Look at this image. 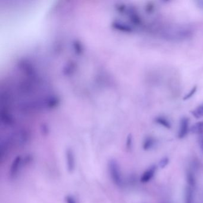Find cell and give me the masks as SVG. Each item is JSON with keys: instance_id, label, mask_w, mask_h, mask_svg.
I'll return each instance as SVG.
<instances>
[{"instance_id": "obj_1", "label": "cell", "mask_w": 203, "mask_h": 203, "mask_svg": "<svg viewBox=\"0 0 203 203\" xmlns=\"http://www.w3.org/2000/svg\"><path fill=\"white\" fill-rule=\"evenodd\" d=\"M192 32L191 29L189 28L185 27L169 29L163 33L164 38L172 40L187 39L192 35Z\"/></svg>"}, {"instance_id": "obj_2", "label": "cell", "mask_w": 203, "mask_h": 203, "mask_svg": "<svg viewBox=\"0 0 203 203\" xmlns=\"http://www.w3.org/2000/svg\"><path fill=\"white\" fill-rule=\"evenodd\" d=\"M110 175L115 184L120 186L123 184V179L122 177V174L119 167V165L116 162L111 161L110 163Z\"/></svg>"}, {"instance_id": "obj_3", "label": "cell", "mask_w": 203, "mask_h": 203, "mask_svg": "<svg viewBox=\"0 0 203 203\" xmlns=\"http://www.w3.org/2000/svg\"><path fill=\"white\" fill-rule=\"evenodd\" d=\"M189 119L187 117H182L180 120L179 127L178 132V138L182 140L187 136L190 130Z\"/></svg>"}, {"instance_id": "obj_4", "label": "cell", "mask_w": 203, "mask_h": 203, "mask_svg": "<svg viewBox=\"0 0 203 203\" xmlns=\"http://www.w3.org/2000/svg\"><path fill=\"white\" fill-rule=\"evenodd\" d=\"M157 171L156 165H152L145 171L142 173L140 178V181L142 184H147L149 182L154 176Z\"/></svg>"}, {"instance_id": "obj_5", "label": "cell", "mask_w": 203, "mask_h": 203, "mask_svg": "<svg viewBox=\"0 0 203 203\" xmlns=\"http://www.w3.org/2000/svg\"><path fill=\"white\" fill-rule=\"evenodd\" d=\"M186 180L187 182L188 187L191 188L195 190L197 185V181L195 178V174L194 172L190 170L188 171L186 174Z\"/></svg>"}, {"instance_id": "obj_6", "label": "cell", "mask_w": 203, "mask_h": 203, "mask_svg": "<svg viewBox=\"0 0 203 203\" xmlns=\"http://www.w3.org/2000/svg\"><path fill=\"white\" fill-rule=\"evenodd\" d=\"M156 144V140L153 136H147L143 141L142 149L145 151H149L153 149Z\"/></svg>"}, {"instance_id": "obj_7", "label": "cell", "mask_w": 203, "mask_h": 203, "mask_svg": "<svg viewBox=\"0 0 203 203\" xmlns=\"http://www.w3.org/2000/svg\"><path fill=\"white\" fill-rule=\"evenodd\" d=\"M154 120H155V122L158 125L162 126V127H163L166 129H170L172 127V124H171L170 120L164 116H157L155 118Z\"/></svg>"}, {"instance_id": "obj_8", "label": "cell", "mask_w": 203, "mask_h": 203, "mask_svg": "<svg viewBox=\"0 0 203 203\" xmlns=\"http://www.w3.org/2000/svg\"><path fill=\"white\" fill-rule=\"evenodd\" d=\"M185 203H195L194 189L188 186L185 192Z\"/></svg>"}, {"instance_id": "obj_9", "label": "cell", "mask_w": 203, "mask_h": 203, "mask_svg": "<svg viewBox=\"0 0 203 203\" xmlns=\"http://www.w3.org/2000/svg\"><path fill=\"white\" fill-rule=\"evenodd\" d=\"M191 132L195 134H202L203 133V121L198 122L191 127Z\"/></svg>"}, {"instance_id": "obj_10", "label": "cell", "mask_w": 203, "mask_h": 203, "mask_svg": "<svg viewBox=\"0 0 203 203\" xmlns=\"http://www.w3.org/2000/svg\"><path fill=\"white\" fill-rule=\"evenodd\" d=\"M67 162L68 164V169L69 170L71 171L73 170L75 167V158H74V155L71 151V150H68L67 152Z\"/></svg>"}, {"instance_id": "obj_11", "label": "cell", "mask_w": 203, "mask_h": 203, "mask_svg": "<svg viewBox=\"0 0 203 203\" xmlns=\"http://www.w3.org/2000/svg\"><path fill=\"white\" fill-rule=\"evenodd\" d=\"M192 115L196 119L203 117V104L198 106L192 111Z\"/></svg>"}, {"instance_id": "obj_12", "label": "cell", "mask_w": 203, "mask_h": 203, "mask_svg": "<svg viewBox=\"0 0 203 203\" xmlns=\"http://www.w3.org/2000/svg\"><path fill=\"white\" fill-rule=\"evenodd\" d=\"M197 89H198L197 86H194V87H193V88L189 91V92L188 94H186V95H185V97H184L183 99H184V100H188L190 99L191 98H192V97L195 95V93H197Z\"/></svg>"}, {"instance_id": "obj_13", "label": "cell", "mask_w": 203, "mask_h": 203, "mask_svg": "<svg viewBox=\"0 0 203 203\" xmlns=\"http://www.w3.org/2000/svg\"><path fill=\"white\" fill-rule=\"evenodd\" d=\"M169 163V158L167 157H163L159 162L158 166L161 169H164Z\"/></svg>"}, {"instance_id": "obj_14", "label": "cell", "mask_w": 203, "mask_h": 203, "mask_svg": "<svg viewBox=\"0 0 203 203\" xmlns=\"http://www.w3.org/2000/svg\"><path fill=\"white\" fill-rule=\"evenodd\" d=\"M133 138L132 136L131 135H129L127 136V141H126V147L127 149H131L132 147Z\"/></svg>"}, {"instance_id": "obj_15", "label": "cell", "mask_w": 203, "mask_h": 203, "mask_svg": "<svg viewBox=\"0 0 203 203\" xmlns=\"http://www.w3.org/2000/svg\"><path fill=\"white\" fill-rule=\"evenodd\" d=\"M198 145L200 151L203 154V133L198 135Z\"/></svg>"}, {"instance_id": "obj_16", "label": "cell", "mask_w": 203, "mask_h": 203, "mask_svg": "<svg viewBox=\"0 0 203 203\" xmlns=\"http://www.w3.org/2000/svg\"><path fill=\"white\" fill-rule=\"evenodd\" d=\"M197 7L201 10H203V0H198L196 1Z\"/></svg>"}, {"instance_id": "obj_17", "label": "cell", "mask_w": 203, "mask_h": 203, "mask_svg": "<svg viewBox=\"0 0 203 203\" xmlns=\"http://www.w3.org/2000/svg\"><path fill=\"white\" fill-rule=\"evenodd\" d=\"M67 203H76V200L72 197H67Z\"/></svg>"}]
</instances>
